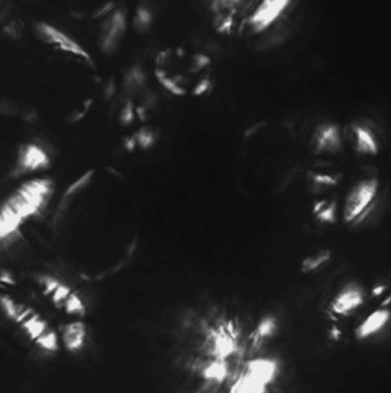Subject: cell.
Wrapping results in <instances>:
<instances>
[{"mask_svg": "<svg viewBox=\"0 0 391 393\" xmlns=\"http://www.w3.org/2000/svg\"><path fill=\"white\" fill-rule=\"evenodd\" d=\"M212 59L203 51L185 45H171L158 51L156 76L163 84L176 90L206 88Z\"/></svg>", "mask_w": 391, "mask_h": 393, "instance_id": "cell-1", "label": "cell"}, {"mask_svg": "<svg viewBox=\"0 0 391 393\" xmlns=\"http://www.w3.org/2000/svg\"><path fill=\"white\" fill-rule=\"evenodd\" d=\"M89 18L96 44L101 52L113 54L121 48L132 24L124 0H92Z\"/></svg>", "mask_w": 391, "mask_h": 393, "instance_id": "cell-2", "label": "cell"}, {"mask_svg": "<svg viewBox=\"0 0 391 393\" xmlns=\"http://www.w3.org/2000/svg\"><path fill=\"white\" fill-rule=\"evenodd\" d=\"M50 191L47 180L31 182L0 206V242L13 236L28 218L41 209Z\"/></svg>", "mask_w": 391, "mask_h": 393, "instance_id": "cell-3", "label": "cell"}, {"mask_svg": "<svg viewBox=\"0 0 391 393\" xmlns=\"http://www.w3.org/2000/svg\"><path fill=\"white\" fill-rule=\"evenodd\" d=\"M264 0H205L214 30L228 38H245L252 16Z\"/></svg>", "mask_w": 391, "mask_h": 393, "instance_id": "cell-4", "label": "cell"}, {"mask_svg": "<svg viewBox=\"0 0 391 393\" xmlns=\"http://www.w3.org/2000/svg\"><path fill=\"white\" fill-rule=\"evenodd\" d=\"M0 307L5 315L18 324L28 337L42 349L49 352L58 351V335L31 307L19 303L8 295H0Z\"/></svg>", "mask_w": 391, "mask_h": 393, "instance_id": "cell-5", "label": "cell"}, {"mask_svg": "<svg viewBox=\"0 0 391 393\" xmlns=\"http://www.w3.org/2000/svg\"><path fill=\"white\" fill-rule=\"evenodd\" d=\"M277 371V363L267 358H259L247 364L246 371L235 381L231 392H263L271 383Z\"/></svg>", "mask_w": 391, "mask_h": 393, "instance_id": "cell-6", "label": "cell"}, {"mask_svg": "<svg viewBox=\"0 0 391 393\" xmlns=\"http://www.w3.org/2000/svg\"><path fill=\"white\" fill-rule=\"evenodd\" d=\"M37 38L51 48L72 58L90 61L92 56L81 44L69 35L47 22H38L35 25Z\"/></svg>", "mask_w": 391, "mask_h": 393, "instance_id": "cell-7", "label": "cell"}, {"mask_svg": "<svg viewBox=\"0 0 391 393\" xmlns=\"http://www.w3.org/2000/svg\"><path fill=\"white\" fill-rule=\"evenodd\" d=\"M378 184L375 179L363 180L356 184L345 198L343 218L347 223H351L365 211L375 199Z\"/></svg>", "mask_w": 391, "mask_h": 393, "instance_id": "cell-8", "label": "cell"}, {"mask_svg": "<svg viewBox=\"0 0 391 393\" xmlns=\"http://www.w3.org/2000/svg\"><path fill=\"white\" fill-rule=\"evenodd\" d=\"M365 303V293L359 286L349 284L338 292L331 303V310L337 315L347 316Z\"/></svg>", "mask_w": 391, "mask_h": 393, "instance_id": "cell-9", "label": "cell"}, {"mask_svg": "<svg viewBox=\"0 0 391 393\" xmlns=\"http://www.w3.org/2000/svg\"><path fill=\"white\" fill-rule=\"evenodd\" d=\"M311 145L315 153L337 152L342 147L340 130L335 124L325 123L315 130Z\"/></svg>", "mask_w": 391, "mask_h": 393, "instance_id": "cell-10", "label": "cell"}, {"mask_svg": "<svg viewBox=\"0 0 391 393\" xmlns=\"http://www.w3.org/2000/svg\"><path fill=\"white\" fill-rule=\"evenodd\" d=\"M350 135L354 144V149L361 155H376L378 145L375 134L370 127L364 124L350 125Z\"/></svg>", "mask_w": 391, "mask_h": 393, "instance_id": "cell-11", "label": "cell"}, {"mask_svg": "<svg viewBox=\"0 0 391 393\" xmlns=\"http://www.w3.org/2000/svg\"><path fill=\"white\" fill-rule=\"evenodd\" d=\"M42 291L58 307L64 309L67 300L72 294L71 287L62 283L58 279L49 275H41L38 278Z\"/></svg>", "mask_w": 391, "mask_h": 393, "instance_id": "cell-12", "label": "cell"}, {"mask_svg": "<svg viewBox=\"0 0 391 393\" xmlns=\"http://www.w3.org/2000/svg\"><path fill=\"white\" fill-rule=\"evenodd\" d=\"M390 312L387 309L374 311L355 330V337L365 340L381 332L390 321Z\"/></svg>", "mask_w": 391, "mask_h": 393, "instance_id": "cell-13", "label": "cell"}, {"mask_svg": "<svg viewBox=\"0 0 391 393\" xmlns=\"http://www.w3.org/2000/svg\"><path fill=\"white\" fill-rule=\"evenodd\" d=\"M88 330L82 321H73L65 324L62 330V340L65 348L70 352H78L86 343Z\"/></svg>", "mask_w": 391, "mask_h": 393, "instance_id": "cell-14", "label": "cell"}, {"mask_svg": "<svg viewBox=\"0 0 391 393\" xmlns=\"http://www.w3.org/2000/svg\"><path fill=\"white\" fill-rule=\"evenodd\" d=\"M48 159L45 154L36 147L28 146L22 150L19 156L16 172L24 174L31 170L47 166Z\"/></svg>", "mask_w": 391, "mask_h": 393, "instance_id": "cell-15", "label": "cell"}, {"mask_svg": "<svg viewBox=\"0 0 391 393\" xmlns=\"http://www.w3.org/2000/svg\"><path fill=\"white\" fill-rule=\"evenodd\" d=\"M332 259V252L330 250H319L315 254L308 255L300 264V271L303 273H313L322 268Z\"/></svg>", "mask_w": 391, "mask_h": 393, "instance_id": "cell-16", "label": "cell"}, {"mask_svg": "<svg viewBox=\"0 0 391 393\" xmlns=\"http://www.w3.org/2000/svg\"><path fill=\"white\" fill-rule=\"evenodd\" d=\"M276 322L273 317H265L258 324L253 332V343L255 346L263 344V342L274 335L276 330Z\"/></svg>", "mask_w": 391, "mask_h": 393, "instance_id": "cell-17", "label": "cell"}, {"mask_svg": "<svg viewBox=\"0 0 391 393\" xmlns=\"http://www.w3.org/2000/svg\"><path fill=\"white\" fill-rule=\"evenodd\" d=\"M314 213L316 218L323 223H333L336 220V203L331 202H321L317 203L315 206Z\"/></svg>", "mask_w": 391, "mask_h": 393, "instance_id": "cell-18", "label": "cell"}, {"mask_svg": "<svg viewBox=\"0 0 391 393\" xmlns=\"http://www.w3.org/2000/svg\"><path fill=\"white\" fill-rule=\"evenodd\" d=\"M64 310L67 314L77 316H83L87 312L83 300L76 292H72L70 298L67 300Z\"/></svg>", "mask_w": 391, "mask_h": 393, "instance_id": "cell-19", "label": "cell"}, {"mask_svg": "<svg viewBox=\"0 0 391 393\" xmlns=\"http://www.w3.org/2000/svg\"><path fill=\"white\" fill-rule=\"evenodd\" d=\"M310 178L311 186H313V191L317 193L323 191L326 188L336 184V179L326 175H318L311 173Z\"/></svg>", "mask_w": 391, "mask_h": 393, "instance_id": "cell-20", "label": "cell"}]
</instances>
